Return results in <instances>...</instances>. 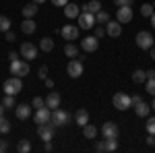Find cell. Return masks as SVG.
Instances as JSON below:
<instances>
[{
  "label": "cell",
  "mask_w": 155,
  "mask_h": 153,
  "mask_svg": "<svg viewBox=\"0 0 155 153\" xmlns=\"http://www.w3.org/2000/svg\"><path fill=\"white\" fill-rule=\"evenodd\" d=\"M149 19H151V27H153V29H155V12H153V15H151V17H149Z\"/></svg>",
  "instance_id": "681fc988"
},
{
  "label": "cell",
  "mask_w": 155,
  "mask_h": 153,
  "mask_svg": "<svg viewBox=\"0 0 155 153\" xmlns=\"http://www.w3.org/2000/svg\"><path fill=\"white\" fill-rule=\"evenodd\" d=\"M153 145H155V139H153Z\"/></svg>",
  "instance_id": "11a10c76"
},
{
  "label": "cell",
  "mask_w": 155,
  "mask_h": 153,
  "mask_svg": "<svg viewBox=\"0 0 155 153\" xmlns=\"http://www.w3.org/2000/svg\"><path fill=\"white\" fill-rule=\"evenodd\" d=\"M60 101H62V97H60L58 91H50L48 97H46V106H48L50 110H56V108L60 106Z\"/></svg>",
  "instance_id": "ac0fdd59"
},
{
  "label": "cell",
  "mask_w": 155,
  "mask_h": 153,
  "mask_svg": "<svg viewBox=\"0 0 155 153\" xmlns=\"http://www.w3.org/2000/svg\"><path fill=\"white\" fill-rule=\"evenodd\" d=\"M37 25L33 19H23V23H21V31H23L25 35H31V33H35Z\"/></svg>",
  "instance_id": "44dd1931"
},
{
  "label": "cell",
  "mask_w": 155,
  "mask_h": 153,
  "mask_svg": "<svg viewBox=\"0 0 155 153\" xmlns=\"http://www.w3.org/2000/svg\"><path fill=\"white\" fill-rule=\"evenodd\" d=\"M116 21L118 23H130L132 21V8L130 6H118V11H116Z\"/></svg>",
  "instance_id": "30bf717a"
},
{
  "label": "cell",
  "mask_w": 155,
  "mask_h": 153,
  "mask_svg": "<svg viewBox=\"0 0 155 153\" xmlns=\"http://www.w3.org/2000/svg\"><path fill=\"white\" fill-rule=\"evenodd\" d=\"M149 52H151V54H149V56H151V58H153V60H155V46H153V48H151V50H149Z\"/></svg>",
  "instance_id": "f907efd6"
},
{
  "label": "cell",
  "mask_w": 155,
  "mask_h": 153,
  "mask_svg": "<svg viewBox=\"0 0 155 153\" xmlns=\"http://www.w3.org/2000/svg\"><path fill=\"white\" fill-rule=\"evenodd\" d=\"M95 21H97V25H107V21H110V12L107 11L95 12Z\"/></svg>",
  "instance_id": "83f0119b"
},
{
  "label": "cell",
  "mask_w": 155,
  "mask_h": 153,
  "mask_svg": "<svg viewBox=\"0 0 155 153\" xmlns=\"http://www.w3.org/2000/svg\"><path fill=\"white\" fill-rule=\"evenodd\" d=\"M52 149H54V147H52V143H50V141L46 143V145H44V151H48V153H50V151H52Z\"/></svg>",
  "instance_id": "7dc6e473"
},
{
  "label": "cell",
  "mask_w": 155,
  "mask_h": 153,
  "mask_svg": "<svg viewBox=\"0 0 155 153\" xmlns=\"http://www.w3.org/2000/svg\"><path fill=\"white\" fill-rule=\"evenodd\" d=\"M81 48H83L87 54H89V52H95L97 48H99V37H95V35L83 37V39H81Z\"/></svg>",
  "instance_id": "9c48e42d"
},
{
  "label": "cell",
  "mask_w": 155,
  "mask_h": 153,
  "mask_svg": "<svg viewBox=\"0 0 155 153\" xmlns=\"http://www.w3.org/2000/svg\"><path fill=\"white\" fill-rule=\"evenodd\" d=\"M106 33H107L110 37H118L120 33H122V23H118V21H107Z\"/></svg>",
  "instance_id": "e0dca14e"
},
{
  "label": "cell",
  "mask_w": 155,
  "mask_h": 153,
  "mask_svg": "<svg viewBox=\"0 0 155 153\" xmlns=\"http://www.w3.org/2000/svg\"><path fill=\"white\" fill-rule=\"evenodd\" d=\"M151 108H153V110H155V97H153V101H151Z\"/></svg>",
  "instance_id": "db71d44e"
},
{
  "label": "cell",
  "mask_w": 155,
  "mask_h": 153,
  "mask_svg": "<svg viewBox=\"0 0 155 153\" xmlns=\"http://www.w3.org/2000/svg\"><path fill=\"white\" fill-rule=\"evenodd\" d=\"M17 151H19V153H29V151H31V143L27 141V139H21L19 145H17Z\"/></svg>",
  "instance_id": "f1b7e54d"
},
{
  "label": "cell",
  "mask_w": 155,
  "mask_h": 153,
  "mask_svg": "<svg viewBox=\"0 0 155 153\" xmlns=\"http://www.w3.org/2000/svg\"><path fill=\"white\" fill-rule=\"evenodd\" d=\"M54 126H66L68 122H71V114L66 112V110H60V108H56V110H52V120H50Z\"/></svg>",
  "instance_id": "5b68a950"
},
{
  "label": "cell",
  "mask_w": 155,
  "mask_h": 153,
  "mask_svg": "<svg viewBox=\"0 0 155 153\" xmlns=\"http://www.w3.org/2000/svg\"><path fill=\"white\" fill-rule=\"evenodd\" d=\"M54 124L52 122H44V124H37V135H39V139L44 143H48L54 139Z\"/></svg>",
  "instance_id": "52a82bcc"
},
{
  "label": "cell",
  "mask_w": 155,
  "mask_h": 153,
  "mask_svg": "<svg viewBox=\"0 0 155 153\" xmlns=\"http://www.w3.org/2000/svg\"><path fill=\"white\" fill-rule=\"evenodd\" d=\"M31 106L35 108H41V106H46V99H41V97H39V95H37V97H33V101H31Z\"/></svg>",
  "instance_id": "8d00e7d4"
},
{
  "label": "cell",
  "mask_w": 155,
  "mask_h": 153,
  "mask_svg": "<svg viewBox=\"0 0 155 153\" xmlns=\"http://www.w3.org/2000/svg\"><path fill=\"white\" fill-rule=\"evenodd\" d=\"M74 122L83 128L85 124H89V112L85 110V108H81V110H77V114H74Z\"/></svg>",
  "instance_id": "ffe728a7"
},
{
  "label": "cell",
  "mask_w": 155,
  "mask_h": 153,
  "mask_svg": "<svg viewBox=\"0 0 155 153\" xmlns=\"http://www.w3.org/2000/svg\"><path fill=\"white\" fill-rule=\"evenodd\" d=\"M153 12H155V6H153V4H149V2H145L143 6H141V15H143V17H147V19H149Z\"/></svg>",
  "instance_id": "f546056e"
},
{
  "label": "cell",
  "mask_w": 155,
  "mask_h": 153,
  "mask_svg": "<svg viewBox=\"0 0 155 153\" xmlns=\"http://www.w3.org/2000/svg\"><path fill=\"white\" fill-rule=\"evenodd\" d=\"M153 6H155V2H153Z\"/></svg>",
  "instance_id": "9f6ffc18"
},
{
  "label": "cell",
  "mask_w": 155,
  "mask_h": 153,
  "mask_svg": "<svg viewBox=\"0 0 155 153\" xmlns=\"http://www.w3.org/2000/svg\"><path fill=\"white\" fill-rule=\"evenodd\" d=\"M2 104H4V108H6V110H8V108H15V106H17V101H15V95L4 93V99H2Z\"/></svg>",
  "instance_id": "d6a6232c"
},
{
  "label": "cell",
  "mask_w": 155,
  "mask_h": 153,
  "mask_svg": "<svg viewBox=\"0 0 155 153\" xmlns=\"http://www.w3.org/2000/svg\"><path fill=\"white\" fill-rule=\"evenodd\" d=\"M112 104H114V108H116V110L124 112V110L132 108V97H130L128 93H122V91H118V93H114V97H112Z\"/></svg>",
  "instance_id": "7a4b0ae2"
},
{
  "label": "cell",
  "mask_w": 155,
  "mask_h": 153,
  "mask_svg": "<svg viewBox=\"0 0 155 153\" xmlns=\"http://www.w3.org/2000/svg\"><path fill=\"white\" fill-rule=\"evenodd\" d=\"M8 130H11V122H8V120L4 118V114H2V116H0V135H6Z\"/></svg>",
  "instance_id": "1f68e13d"
},
{
  "label": "cell",
  "mask_w": 155,
  "mask_h": 153,
  "mask_svg": "<svg viewBox=\"0 0 155 153\" xmlns=\"http://www.w3.org/2000/svg\"><path fill=\"white\" fill-rule=\"evenodd\" d=\"M31 2H35V4H44L46 0H31Z\"/></svg>",
  "instance_id": "f5cc1de1"
},
{
  "label": "cell",
  "mask_w": 155,
  "mask_h": 153,
  "mask_svg": "<svg viewBox=\"0 0 155 153\" xmlns=\"http://www.w3.org/2000/svg\"><path fill=\"white\" fill-rule=\"evenodd\" d=\"M21 91H23V81H21V77H11V79L4 81V93L19 95Z\"/></svg>",
  "instance_id": "3957f363"
},
{
  "label": "cell",
  "mask_w": 155,
  "mask_h": 153,
  "mask_svg": "<svg viewBox=\"0 0 155 153\" xmlns=\"http://www.w3.org/2000/svg\"><path fill=\"white\" fill-rule=\"evenodd\" d=\"M64 15H66V19H77V17L81 15V6L74 4V2H68V4L64 6Z\"/></svg>",
  "instance_id": "d6986e66"
},
{
  "label": "cell",
  "mask_w": 155,
  "mask_h": 153,
  "mask_svg": "<svg viewBox=\"0 0 155 153\" xmlns=\"http://www.w3.org/2000/svg\"><path fill=\"white\" fill-rule=\"evenodd\" d=\"M66 72H68L71 79H79V77L83 75V62L79 58H71L68 66H66Z\"/></svg>",
  "instance_id": "ba28073f"
},
{
  "label": "cell",
  "mask_w": 155,
  "mask_h": 153,
  "mask_svg": "<svg viewBox=\"0 0 155 153\" xmlns=\"http://www.w3.org/2000/svg\"><path fill=\"white\" fill-rule=\"evenodd\" d=\"M77 23H79V29H93L97 25L95 15L89 11H81V15L77 17Z\"/></svg>",
  "instance_id": "277c9868"
},
{
  "label": "cell",
  "mask_w": 155,
  "mask_h": 153,
  "mask_svg": "<svg viewBox=\"0 0 155 153\" xmlns=\"http://www.w3.org/2000/svg\"><path fill=\"white\" fill-rule=\"evenodd\" d=\"M83 135H85V139H95L97 137V128L93 126V124H85L83 126Z\"/></svg>",
  "instance_id": "4316f807"
},
{
  "label": "cell",
  "mask_w": 155,
  "mask_h": 153,
  "mask_svg": "<svg viewBox=\"0 0 155 153\" xmlns=\"http://www.w3.org/2000/svg\"><path fill=\"white\" fill-rule=\"evenodd\" d=\"M106 139V151H116L118 149V139H107V137H104Z\"/></svg>",
  "instance_id": "836d02e7"
},
{
  "label": "cell",
  "mask_w": 155,
  "mask_h": 153,
  "mask_svg": "<svg viewBox=\"0 0 155 153\" xmlns=\"http://www.w3.org/2000/svg\"><path fill=\"white\" fill-rule=\"evenodd\" d=\"M4 110H6V108H4V104H2V101H0V116H2V114H4Z\"/></svg>",
  "instance_id": "816d5d0a"
},
{
  "label": "cell",
  "mask_w": 155,
  "mask_h": 153,
  "mask_svg": "<svg viewBox=\"0 0 155 153\" xmlns=\"http://www.w3.org/2000/svg\"><path fill=\"white\" fill-rule=\"evenodd\" d=\"M145 89L155 97V79H147V81H145Z\"/></svg>",
  "instance_id": "e575fe53"
},
{
  "label": "cell",
  "mask_w": 155,
  "mask_h": 153,
  "mask_svg": "<svg viewBox=\"0 0 155 153\" xmlns=\"http://www.w3.org/2000/svg\"><path fill=\"white\" fill-rule=\"evenodd\" d=\"M37 75H39V79H48V66H46V64H44V66H39Z\"/></svg>",
  "instance_id": "f35d334b"
},
{
  "label": "cell",
  "mask_w": 155,
  "mask_h": 153,
  "mask_svg": "<svg viewBox=\"0 0 155 153\" xmlns=\"http://www.w3.org/2000/svg\"><path fill=\"white\" fill-rule=\"evenodd\" d=\"M37 11H39V4L29 2V4H25V6H23V17H25V19H33V17L37 15Z\"/></svg>",
  "instance_id": "7402d4cb"
},
{
  "label": "cell",
  "mask_w": 155,
  "mask_h": 153,
  "mask_svg": "<svg viewBox=\"0 0 155 153\" xmlns=\"http://www.w3.org/2000/svg\"><path fill=\"white\" fill-rule=\"evenodd\" d=\"M145 126H147V132H149V135H155V116L147 118V124H145Z\"/></svg>",
  "instance_id": "d590c367"
},
{
  "label": "cell",
  "mask_w": 155,
  "mask_h": 153,
  "mask_svg": "<svg viewBox=\"0 0 155 153\" xmlns=\"http://www.w3.org/2000/svg\"><path fill=\"white\" fill-rule=\"evenodd\" d=\"M147 81V71H141V68H137V71L132 72V83H137V85H141V83Z\"/></svg>",
  "instance_id": "484cf974"
},
{
  "label": "cell",
  "mask_w": 155,
  "mask_h": 153,
  "mask_svg": "<svg viewBox=\"0 0 155 153\" xmlns=\"http://www.w3.org/2000/svg\"><path fill=\"white\" fill-rule=\"evenodd\" d=\"M50 120H52V110H50L48 106L37 108V112H35V122L37 124H44V122H50Z\"/></svg>",
  "instance_id": "9a60e30c"
},
{
  "label": "cell",
  "mask_w": 155,
  "mask_h": 153,
  "mask_svg": "<svg viewBox=\"0 0 155 153\" xmlns=\"http://www.w3.org/2000/svg\"><path fill=\"white\" fill-rule=\"evenodd\" d=\"M101 135L107 137V139H118V135H120L118 124H116V122H106V124L101 126Z\"/></svg>",
  "instance_id": "7c38bea8"
},
{
  "label": "cell",
  "mask_w": 155,
  "mask_h": 153,
  "mask_svg": "<svg viewBox=\"0 0 155 153\" xmlns=\"http://www.w3.org/2000/svg\"><path fill=\"white\" fill-rule=\"evenodd\" d=\"M39 50L41 52H52L54 50V39L52 37H41L39 39Z\"/></svg>",
  "instance_id": "cb8c5ba5"
},
{
  "label": "cell",
  "mask_w": 155,
  "mask_h": 153,
  "mask_svg": "<svg viewBox=\"0 0 155 153\" xmlns=\"http://www.w3.org/2000/svg\"><path fill=\"white\" fill-rule=\"evenodd\" d=\"M52 4H54V6H62V8H64V6L68 4V0H52Z\"/></svg>",
  "instance_id": "7bdbcfd3"
},
{
  "label": "cell",
  "mask_w": 155,
  "mask_h": 153,
  "mask_svg": "<svg viewBox=\"0 0 155 153\" xmlns=\"http://www.w3.org/2000/svg\"><path fill=\"white\" fill-rule=\"evenodd\" d=\"M31 104H17L15 106V116L19 118V120H27V118L31 116Z\"/></svg>",
  "instance_id": "5bb4252c"
},
{
  "label": "cell",
  "mask_w": 155,
  "mask_h": 153,
  "mask_svg": "<svg viewBox=\"0 0 155 153\" xmlns=\"http://www.w3.org/2000/svg\"><path fill=\"white\" fill-rule=\"evenodd\" d=\"M147 79H155V71H147Z\"/></svg>",
  "instance_id": "c3c4849f"
},
{
  "label": "cell",
  "mask_w": 155,
  "mask_h": 153,
  "mask_svg": "<svg viewBox=\"0 0 155 153\" xmlns=\"http://www.w3.org/2000/svg\"><path fill=\"white\" fill-rule=\"evenodd\" d=\"M81 11H89V12H93V15H95V12L101 11V2H99V0H89Z\"/></svg>",
  "instance_id": "603a6c76"
},
{
  "label": "cell",
  "mask_w": 155,
  "mask_h": 153,
  "mask_svg": "<svg viewBox=\"0 0 155 153\" xmlns=\"http://www.w3.org/2000/svg\"><path fill=\"white\" fill-rule=\"evenodd\" d=\"M6 149H8V141L6 139H0V153H4Z\"/></svg>",
  "instance_id": "b9f144b4"
},
{
  "label": "cell",
  "mask_w": 155,
  "mask_h": 153,
  "mask_svg": "<svg viewBox=\"0 0 155 153\" xmlns=\"http://www.w3.org/2000/svg\"><path fill=\"white\" fill-rule=\"evenodd\" d=\"M95 151H106V139H101V141L95 143Z\"/></svg>",
  "instance_id": "60d3db41"
},
{
  "label": "cell",
  "mask_w": 155,
  "mask_h": 153,
  "mask_svg": "<svg viewBox=\"0 0 155 153\" xmlns=\"http://www.w3.org/2000/svg\"><path fill=\"white\" fill-rule=\"evenodd\" d=\"M132 2H134V0H114L116 6H132Z\"/></svg>",
  "instance_id": "ab89813d"
},
{
  "label": "cell",
  "mask_w": 155,
  "mask_h": 153,
  "mask_svg": "<svg viewBox=\"0 0 155 153\" xmlns=\"http://www.w3.org/2000/svg\"><path fill=\"white\" fill-rule=\"evenodd\" d=\"M60 33H62V37L66 39V42H72V39H79V27L77 25H64L62 29H60Z\"/></svg>",
  "instance_id": "8fae6325"
},
{
  "label": "cell",
  "mask_w": 155,
  "mask_h": 153,
  "mask_svg": "<svg viewBox=\"0 0 155 153\" xmlns=\"http://www.w3.org/2000/svg\"><path fill=\"white\" fill-rule=\"evenodd\" d=\"M64 54H66L68 58H77V56H79V48L74 46L72 42H66V46H64Z\"/></svg>",
  "instance_id": "d4e9b609"
},
{
  "label": "cell",
  "mask_w": 155,
  "mask_h": 153,
  "mask_svg": "<svg viewBox=\"0 0 155 153\" xmlns=\"http://www.w3.org/2000/svg\"><path fill=\"white\" fill-rule=\"evenodd\" d=\"M4 37H6V42H15V39H17V35H15V33H12L11 29H8V31H6V33H4Z\"/></svg>",
  "instance_id": "ee69618b"
},
{
  "label": "cell",
  "mask_w": 155,
  "mask_h": 153,
  "mask_svg": "<svg viewBox=\"0 0 155 153\" xmlns=\"http://www.w3.org/2000/svg\"><path fill=\"white\" fill-rule=\"evenodd\" d=\"M132 108H134L137 116H141V118H147L149 112H151V104H147V101H143V99H139L137 104H132Z\"/></svg>",
  "instance_id": "2e32d148"
},
{
  "label": "cell",
  "mask_w": 155,
  "mask_h": 153,
  "mask_svg": "<svg viewBox=\"0 0 155 153\" xmlns=\"http://www.w3.org/2000/svg\"><path fill=\"white\" fill-rule=\"evenodd\" d=\"M11 29V19L8 17H4V15H0V31L2 33H6Z\"/></svg>",
  "instance_id": "4dcf8cb0"
},
{
  "label": "cell",
  "mask_w": 155,
  "mask_h": 153,
  "mask_svg": "<svg viewBox=\"0 0 155 153\" xmlns=\"http://www.w3.org/2000/svg\"><path fill=\"white\" fill-rule=\"evenodd\" d=\"M134 39H137V46L141 48V50H151L155 46V39L151 35V31H139Z\"/></svg>",
  "instance_id": "8992f818"
},
{
  "label": "cell",
  "mask_w": 155,
  "mask_h": 153,
  "mask_svg": "<svg viewBox=\"0 0 155 153\" xmlns=\"http://www.w3.org/2000/svg\"><path fill=\"white\" fill-rule=\"evenodd\" d=\"M44 83H46V87H48V89L54 87V81H52V79H44Z\"/></svg>",
  "instance_id": "bcb514c9"
},
{
  "label": "cell",
  "mask_w": 155,
  "mask_h": 153,
  "mask_svg": "<svg viewBox=\"0 0 155 153\" xmlns=\"http://www.w3.org/2000/svg\"><path fill=\"white\" fill-rule=\"evenodd\" d=\"M8 72H11L12 77H27L29 75V60L25 58H17L11 62V66H8Z\"/></svg>",
  "instance_id": "6da1fadb"
},
{
  "label": "cell",
  "mask_w": 155,
  "mask_h": 153,
  "mask_svg": "<svg viewBox=\"0 0 155 153\" xmlns=\"http://www.w3.org/2000/svg\"><path fill=\"white\" fill-rule=\"evenodd\" d=\"M17 58H19V52H8V60H11V62L17 60Z\"/></svg>",
  "instance_id": "f6af8a7d"
},
{
  "label": "cell",
  "mask_w": 155,
  "mask_h": 153,
  "mask_svg": "<svg viewBox=\"0 0 155 153\" xmlns=\"http://www.w3.org/2000/svg\"><path fill=\"white\" fill-rule=\"evenodd\" d=\"M19 54H21L25 60H35L37 58V48L33 46V44H29V42H27V44H23V46H21Z\"/></svg>",
  "instance_id": "4fadbf2b"
},
{
  "label": "cell",
  "mask_w": 155,
  "mask_h": 153,
  "mask_svg": "<svg viewBox=\"0 0 155 153\" xmlns=\"http://www.w3.org/2000/svg\"><path fill=\"white\" fill-rule=\"evenodd\" d=\"M93 29H95V33H93L95 37H104L106 35V25H99V27H93Z\"/></svg>",
  "instance_id": "74e56055"
}]
</instances>
